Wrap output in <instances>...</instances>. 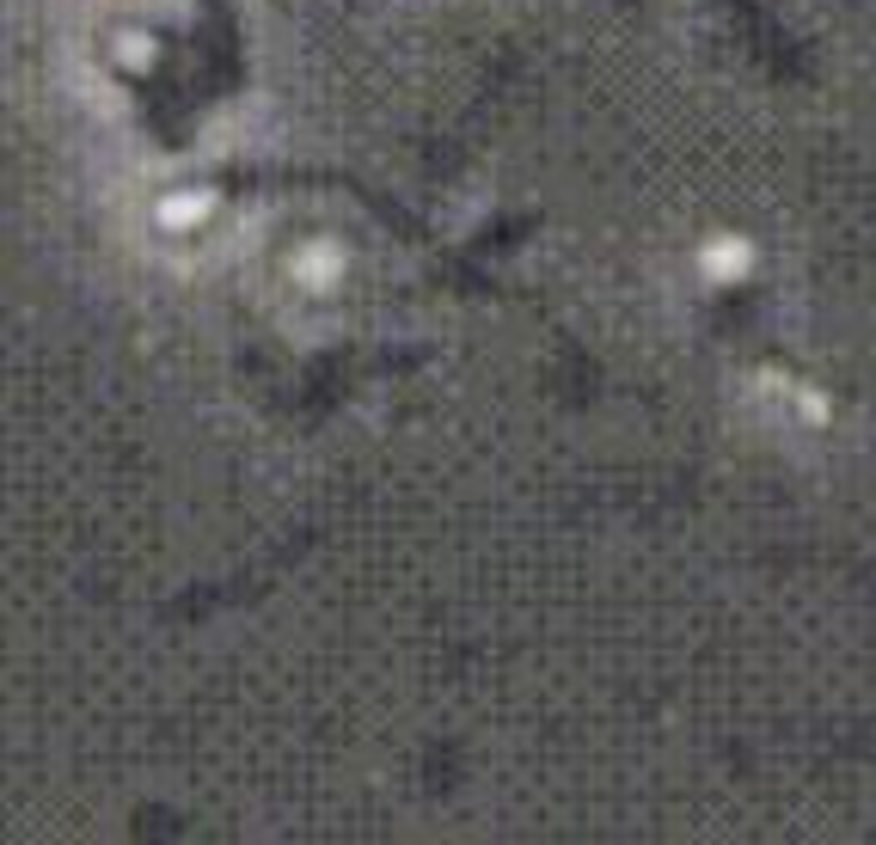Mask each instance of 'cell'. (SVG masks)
Here are the masks:
<instances>
[{
    "label": "cell",
    "instance_id": "1",
    "mask_svg": "<svg viewBox=\"0 0 876 845\" xmlns=\"http://www.w3.org/2000/svg\"><path fill=\"white\" fill-rule=\"evenodd\" d=\"M748 264V245L742 239H723V245H705V270L711 276H736Z\"/></svg>",
    "mask_w": 876,
    "mask_h": 845
},
{
    "label": "cell",
    "instance_id": "2",
    "mask_svg": "<svg viewBox=\"0 0 876 845\" xmlns=\"http://www.w3.org/2000/svg\"><path fill=\"white\" fill-rule=\"evenodd\" d=\"M209 215V196H178V203H160V221L166 227H190V221H203Z\"/></svg>",
    "mask_w": 876,
    "mask_h": 845
},
{
    "label": "cell",
    "instance_id": "3",
    "mask_svg": "<svg viewBox=\"0 0 876 845\" xmlns=\"http://www.w3.org/2000/svg\"><path fill=\"white\" fill-rule=\"evenodd\" d=\"M797 411L815 417V423H827V399H821V392H797Z\"/></svg>",
    "mask_w": 876,
    "mask_h": 845
},
{
    "label": "cell",
    "instance_id": "4",
    "mask_svg": "<svg viewBox=\"0 0 876 845\" xmlns=\"http://www.w3.org/2000/svg\"><path fill=\"white\" fill-rule=\"evenodd\" d=\"M117 56H129V62H148V37H141V31H129V43H117Z\"/></svg>",
    "mask_w": 876,
    "mask_h": 845
}]
</instances>
